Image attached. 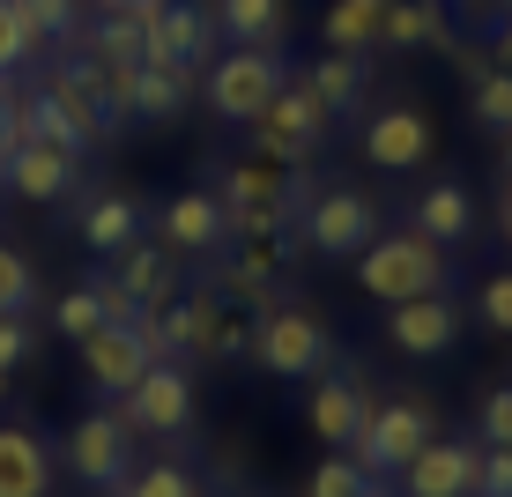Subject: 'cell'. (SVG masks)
Listing matches in <instances>:
<instances>
[{"label": "cell", "instance_id": "obj_42", "mask_svg": "<svg viewBox=\"0 0 512 497\" xmlns=\"http://www.w3.org/2000/svg\"><path fill=\"white\" fill-rule=\"evenodd\" d=\"M490 67H512V15H490Z\"/></svg>", "mask_w": 512, "mask_h": 497}, {"label": "cell", "instance_id": "obj_13", "mask_svg": "<svg viewBox=\"0 0 512 497\" xmlns=\"http://www.w3.org/2000/svg\"><path fill=\"white\" fill-rule=\"evenodd\" d=\"M149 364H156V349L141 342V327H97L90 342H82V371H90V386L104 401H119Z\"/></svg>", "mask_w": 512, "mask_h": 497}, {"label": "cell", "instance_id": "obj_39", "mask_svg": "<svg viewBox=\"0 0 512 497\" xmlns=\"http://www.w3.org/2000/svg\"><path fill=\"white\" fill-rule=\"evenodd\" d=\"M475 423H483V446H512V386H498Z\"/></svg>", "mask_w": 512, "mask_h": 497}, {"label": "cell", "instance_id": "obj_1", "mask_svg": "<svg viewBox=\"0 0 512 497\" xmlns=\"http://www.w3.org/2000/svg\"><path fill=\"white\" fill-rule=\"evenodd\" d=\"M223 230L231 245H268V238H290L297 208H305V179H290L282 164L253 156V164H231L223 171Z\"/></svg>", "mask_w": 512, "mask_h": 497}, {"label": "cell", "instance_id": "obj_3", "mask_svg": "<svg viewBox=\"0 0 512 497\" xmlns=\"http://www.w3.org/2000/svg\"><path fill=\"white\" fill-rule=\"evenodd\" d=\"M253 364L275 379H320L334 364V334L305 305H268L253 319Z\"/></svg>", "mask_w": 512, "mask_h": 497}, {"label": "cell", "instance_id": "obj_26", "mask_svg": "<svg viewBox=\"0 0 512 497\" xmlns=\"http://www.w3.org/2000/svg\"><path fill=\"white\" fill-rule=\"evenodd\" d=\"M386 8H394V0H334V8L320 15V38H327V52H364V45H379Z\"/></svg>", "mask_w": 512, "mask_h": 497}, {"label": "cell", "instance_id": "obj_2", "mask_svg": "<svg viewBox=\"0 0 512 497\" xmlns=\"http://www.w3.org/2000/svg\"><path fill=\"white\" fill-rule=\"evenodd\" d=\"M357 282L379 305H409V297H438L446 290V245H431L423 230H394V238H372L357 253Z\"/></svg>", "mask_w": 512, "mask_h": 497}, {"label": "cell", "instance_id": "obj_17", "mask_svg": "<svg viewBox=\"0 0 512 497\" xmlns=\"http://www.w3.org/2000/svg\"><path fill=\"white\" fill-rule=\"evenodd\" d=\"M112 282L134 297L141 312H164L171 297H179V260H171V245H149V238H134L127 253H112Z\"/></svg>", "mask_w": 512, "mask_h": 497}, {"label": "cell", "instance_id": "obj_6", "mask_svg": "<svg viewBox=\"0 0 512 497\" xmlns=\"http://www.w3.org/2000/svg\"><path fill=\"white\" fill-rule=\"evenodd\" d=\"M297 230H305L312 253H364L379 238V208L364 201L357 186H305V208H297Z\"/></svg>", "mask_w": 512, "mask_h": 497}, {"label": "cell", "instance_id": "obj_7", "mask_svg": "<svg viewBox=\"0 0 512 497\" xmlns=\"http://www.w3.org/2000/svg\"><path fill=\"white\" fill-rule=\"evenodd\" d=\"M327 127H334V119H327V104L312 97L305 82H282V97L253 119V141H260V156H268V164L297 171V164H305V156L327 141Z\"/></svg>", "mask_w": 512, "mask_h": 497}, {"label": "cell", "instance_id": "obj_24", "mask_svg": "<svg viewBox=\"0 0 512 497\" xmlns=\"http://www.w3.org/2000/svg\"><path fill=\"white\" fill-rule=\"evenodd\" d=\"M75 38L90 45L97 67H141V38H149V23H141V15H119V8H97V23H82Z\"/></svg>", "mask_w": 512, "mask_h": 497}, {"label": "cell", "instance_id": "obj_30", "mask_svg": "<svg viewBox=\"0 0 512 497\" xmlns=\"http://www.w3.org/2000/svg\"><path fill=\"white\" fill-rule=\"evenodd\" d=\"M364 490H372V475L357 468V453H327L305 475V497H364Z\"/></svg>", "mask_w": 512, "mask_h": 497}, {"label": "cell", "instance_id": "obj_49", "mask_svg": "<svg viewBox=\"0 0 512 497\" xmlns=\"http://www.w3.org/2000/svg\"><path fill=\"white\" fill-rule=\"evenodd\" d=\"M104 497H119V490H104Z\"/></svg>", "mask_w": 512, "mask_h": 497}, {"label": "cell", "instance_id": "obj_37", "mask_svg": "<svg viewBox=\"0 0 512 497\" xmlns=\"http://www.w3.org/2000/svg\"><path fill=\"white\" fill-rule=\"evenodd\" d=\"M475 305H483V327H498V334H512V268H505V275H490V282H483V297H475Z\"/></svg>", "mask_w": 512, "mask_h": 497}, {"label": "cell", "instance_id": "obj_44", "mask_svg": "<svg viewBox=\"0 0 512 497\" xmlns=\"http://www.w3.org/2000/svg\"><path fill=\"white\" fill-rule=\"evenodd\" d=\"M97 8H119V15H141V23H149V15L164 8V0H97Z\"/></svg>", "mask_w": 512, "mask_h": 497}, {"label": "cell", "instance_id": "obj_35", "mask_svg": "<svg viewBox=\"0 0 512 497\" xmlns=\"http://www.w3.org/2000/svg\"><path fill=\"white\" fill-rule=\"evenodd\" d=\"M82 67H90V90H97L104 112L134 119V75H141V67H97V60H82Z\"/></svg>", "mask_w": 512, "mask_h": 497}, {"label": "cell", "instance_id": "obj_46", "mask_svg": "<svg viewBox=\"0 0 512 497\" xmlns=\"http://www.w3.org/2000/svg\"><path fill=\"white\" fill-rule=\"evenodd\" d=\"M498 223H505V238H512V186H505V216H498Z\"/></svg>", "mask_w": 512, "mask_h": 497}, {"label": "cell", "instance_id": "obj_22", "mask_svg": "<svg viewBox=\"0 0 512 497\" xmlns=\"http://www.w3.org/2000/svg\"><path fill=\"white\" fill-rule=\"evenodd\" d=\"M431 245H468V230H475V201H468V186L461 179H438V186H423L416 193V223Z\"/></svg>", "mask_w": 512, "mask_h": 497}, {"label": "cell", "instance_id": "obj_45", "mask_svg": "<svg viewBox=\"0 0 512 497\" xmlns=\"http://www.w3.org/2000/svg\"><path fill=\"white\" fill-rule=\"evenodd\" d=\"M490 15H512V0H490V8H483V23H490Z\"/></svg>", "mask_w": 512, "mask_h": 497}, {"label": "cell", "instance_id": "obj_43", "mask_svg": "<svg viewBox=\"0 0 512 497\" xmlns=\"http://www.w3.org/2000/svg\"><path fill=\"white\" fill-rule=\"evenodd\" d=\"M15 149V82H0V156Z\"/></svg>", "mask_w": 512, "mask_h": 497}, {"label": "cell", "instance_id": "obj_32", "mask_svg": "<svg viewBox=\"0 0 512 497\" xmlns=\"http://www.w3.org/2000/svg\"><path fill=\"white\" fill-rule=\"evenodd\" d=\"M475 127L512 134V67H483L475 75Z\"/></svg>", "mask_w": 512, "mask_h": 497}, {"label": "cell", "instance_id": "obj_33", "mask_svg": "<svg viewBox=\"0 0 512 497\" xmlns=\"http://www.w3.org/2000/svg\"><path fill=\"white\" fill-rule=\"evenodd\" d=\"M52 319H60V334H67V342H90V334L104 327V297H97V282L67 290L60 305H52Z\"/></svg>", "mask_w": 512, "mask_h": 497}, {"label": "cell", "instance_id": "obj_18", "mask_svg": "<svg viewBox=\"0 0 512 497\" xmlns=\"http://www.w3.org/2000/svg\"><path fill=\"white\" fill-rule=\"evenodd\" d=\"M38 97H45V104H52V112H60L82 141H104V134H112V112L97 104V90H90V67H82V60L45 67V75H38Z\"/></svg>", "mask_w": 512, "mask_h": 497}, {"label": "cell", "instance_id": "obj_23", "mask_svg": "<svg viewBox=\"0 0 512 497\" xmlns=\"http://www.w3.org/2000/svg\"><path fill=\"white\" fill-rule=\"evenodd\" d=\"M208 15H216V30L238 38V45H275L282 30H290V0H208Z\"/></svg>", "mask_w": 512, "mask_h": 497}, {"label": "cell", "instance_id": "obj_21", "mask_svg": "<svg viewBox=\"0 0 512 497\" xmlns=\"http://www.w3.org/2000/svg\"><path fill=\"white\" fill-rule=\"evenodd\" d=\"M52 490V446L23 423H0V497H45Z\"/></svg>", "mask_w": 512, "mask_h": 497}, {"label": "cell", "instance_id": "obj_15", "mask_svg": "<svg viewBox=\"0 0 512 497\" xmlns=\"http://www.w3.org/2000/svg\"><path fill=\"white\" fill-rule=\"evenodd\" d=\"M364 156H372L379 171H416L423 156H431V119H423L416 104H386V112L364 119Z\"/></svg>", "mask_w": 512, "mask_h": 497}, {"label": "cell", "instance_id": "obj_11", "mask_svg": "<svg viewBox=\"0 0 512 497\" xmlns=\"http://www.w3.org/2000/svg\"><path fill=\"white\" fill-rule=\"evenodd\" d=\"M394 483H401V497H475V483H483V446H468V438H431Z\"/></svg>", "mask_w": 512, "mask_h": 497}, {"label": "cell", "instance_id": "obj_47", "mask_svg": "<svg viewBox=\"0 0 512 497\" xmlns=\"http://www.w3.org/2000/svg\"><path fill=\"white\" fill-rule=\"evenodd\" d=\"M364 497H394V490H386V483H372V490H364Z\"/></svg>", "mask_w": 512, "mask_h": 497}, {"label": "cell", "instance_id": "obj_19", "mask_svg": "<svg viewBox=\"0 0 512 497\" xmlns=\"http://www.w3.org/2000/svg\"><path fill=\"white\" fill-rule=\"evenodd\" d=\"M75 171H82V156L75 149H52V141H23V149H8V186L23 193V201H67V193H75Z\"/></svg>", "mask_w": 512, "mask_h": 497}, {"label": "cell", "instance_id": "obj_16", "mask_svg": "<svg viewBox=\"0 0 512 497\" xmlns=\"http://www.w3.org/2000/svg\"><path fill=\"white\" fill-rule=\"evenodd\" d=\"M156 245H171V253H216V245H231V230H223V201L208 186H186L179 201L156 216Z\"/></svg>", "mask_w": 512, "mask_h": 497}, {"label": "cell", "instance_id": "obj_14", "mask_svg": "<svg viewBox=\"0 0 512 497\" xmlns=\"http://www.w3.org/2000/svg\"><path fill=\"white\" fill-rule=\"evenodd\" d=\"M364 416H372V401H364V386L349 379V371H320L312 379V401H305V423L327 438L334 453H349L357 446V431H364Z\"/></svg>", "mask_w": 512, "mask_h": 497}, {"label": "cell", "instance_id": "obj_9", "mask_svg": "<svg viewBox=\"0 0 512 497\" xmlns=\"http://www.w3.org/2000/svg\"><path fill=\"white\" fill-rule=\"evenodd\" d=\"M119 423H127V431H156V438L186 431L193 423V379L179 364H149L127 394H119Z\"/></svg>", "mask_w": 512, "mask_h": 497}, {"label": "cell", "instance_id": "obj_36", "mask_svg": "<svg viewBox=\"0 0 512 497\" xmlns=\"http://www.w3.org/2000/svg\"><path fill=\"white\" fill-rule=\"evenodd\" d=\"M30 52H38V45L23 38V23H15V8H8V0H0V82H15V67H23Z\"/></svg>", "mask_w": 512, "mask_h": 497}, {"label": "cell", "instance_id": "obj_5", "mask_svg": "<svg viewBox=\"0 0 512 497\" xmlns=\"http://www.w3.org/2000/svg\"><path fill=\"white\" fill-rule=\"evenodd\" d=\"M431 438H438V416L423 401H386V408L364 416V431H357V446H349V453H357V468L372 475V483H394Z\"/></svg>", "mask_w": 512, "mask_h": 497}, {"label": "cell", "instance_id": "obj_34", "mask_svg": "<svg viewBox=\"0 0 512 497\" xmlns=\"http://www.w3.org/2000/svg\"><path fill=\"white\" fill-rule=\"evenodd\" d=\"M38 305V268L15 245H0V312H30Z\"/></svg>", "mask_w": 512, "mask_h": 497}, {"label": "cell", "instance_id": "obj_28", "mask_svg": "<svg viewBox=\"0 0 512 497\" xmlns=\"http://www.w3.org/2000/svg\"><path fill=\"white\" fill-rule=\"evenodd\" d=\"M23 141H52V149H90V141H82L75 127H67L60 112H52V104L38 97V90H15V149H23Z\"/></svg>", "mask_w": 512, "mask_h": 497}, {"label": "cell", "instance_id": "obj_20", "mask_svg": "<svg viewBox=\"0 0 512 497\" xmlns=\"http://www.w3.org/2000/svg\"><path fill=\"white\" fill-rule=\"evenodd\" d=\"M75 223H82V245H90V253H127L141 230H149V208H141L134 193H90Z\"/></svg>", "mask_w": 512, "mask_h": 497}, {"label": "cell", "instance_id": "obj_48", "mask_svg": "<svg viewBox=\"0 0 512 497\" xmlns=\"http://www.w3.org/2000/svg\"><path fill=\"white\" fill-rule=\"evenodd\" d=\"M505 171H512V134H505Z\"/></svg>", "mask_w": 512, "mask_h": 497}, {"label": "cell", "instance_id": "obj_8", "mask_svg": "<svg viewBox=\"0 0 512 497\" xmlns=\"http://www.w3.org/2000/svg\"><path fill=\"white\" fill-rule=\"evenodd\" d=\"M67 468H75V483H97V490H119L134 475V431L119 423V408H97L67 431Z\"/></svg>", "mask_w": 512, "mask_h": 497}, {"label": "cell", "instance_id": "obj_27", "mask_svg": "<svg viewBox=\"0 0 512 497\" xmlns=\"http://www.w3.org/2000/svg\"><path fill=\"white\" fill-rule=\"evenodd\" d=\"M186 97H193V67L141 60V75H134V119H171V112H186Z\"/></svg>", "mask_w": 512, "mask_h": 497}, {"label": "cell", "instance_id": "obj_12", "mask_svg": "<svg viewBox=\"0 0 512 497\" xmlns=\"http://www.w3.org/2000/svg\"><path fill=\"white\" fill-rule=\"evenodd\" d=\"M386 342L401 357H446L461 342V305L446 290L438 297H409V305H386Z\"/></svg>", "mask_w": 512, "mask_h": 497}, {"label": "cell", "instance_id": "obj_41", "mask_svg": "<svg viewBox=\"0 0 512 497\" xmlns=\"http://www.w3.org/2000/svg\"><path fill=\"white\" fill-rule=\"evenodd\" d=\"M97 297H104V327H134V319H141V305L119 290V282H97Z\"/></svg>", "mask_w": 512, "mask_h": 497}, {"label": "cell", "instance_id": "obj_10", "mask_svg": "<svg viewBox=\"0 0 512 497\" xmlns=\"http://www.w3.org/2000/svg\"><path fill=\"white\" fill-rule=\"evenodd\" d=\"M141 60H156V67H208L216 60V15H208L201 0H164V8L149 15Z\"/></svg>", "mask_w": 512, "mask_h": 497}, {"label": "cell", "instance_id": "obj_29", "mask_svg": "<svg viewBox=\"0 0 512 497\" xmlns=\"http://www.w3.org/2000/svg\"><path fill=\"white\" fill-rule=\"evenodd\" d=\"M8 8H15V23H23V38L38 52L82 30V0H8Z\"/></svg>", "mask_w": 512, "mask_h": 497}, {"label": "cell", "instance_id": "obj_4", "mask_svg": "<svg viewBox=\"0 0 512 497\" xmlns=\"http://www.w3.org/2000/svg\"><path fill=\"white\" fill-rule=\"evenodd\" d=\"M201 90H208V104H216V119L253 127V119L282 97V60H275V45H238V52H223V60L208 67Z\"/></svg>", "mask_w": 512, "mask_h": 497}, {"label": "cell", "instance_id": "obj_40", "mask_svg": "<svg viewBox=\"0 0 512 497\" xmlns=\"http://www.w3.org/2000/svg\"><path fill=\"white\" fill-rule=\"evenodd\" d=\"M475 497H512V446H483V483Z\"/></svg>", "mask_w": 512, "mask_h": 497}, {"label": "cell", "instance_id": "obj_25", "mask_svg": "<svg viewBox=\"0 0 512 497\" xmlns=\"http://www.w3.org/2000/svg\"><path fill=\"white\" fill-rule=\"evenodd\" d=\"M297 82H305V90L327 104V119H342L349 104L364 97V60H357V52H320V60H312Z\"/></svg>", "mask_w": 512, "mask_h": 497}, {"label": "cell", "instance_id": "obj_38", "mask_svg": "<svg viewBox=\"0 0 512 497\" xmlns=\"http://www.w3.org/2000/svg\"><path fill=\"white\" fill-rule=\"evenodd\" d=\"M23 357H30V319L23 312H0V379H8Z\"/></svg>", "mask_w": 512, "mask_h": 497}, {"label": "cell", "instance_id": "obj_31", "mask_svg": "<svg viewBox=\"0 0 512 497\" xmlns=\"http://www.w3.org/2000/svg\"><path fill=\"white\" fill-rule=\"evenodd\" d=\"M119 497H201V490H193V468H179V460H149V468H134L127 483H119Z\"/></svg>", "mask_w": 512, "mask_h": 497}]
</instances>
